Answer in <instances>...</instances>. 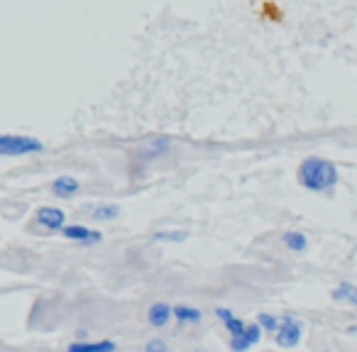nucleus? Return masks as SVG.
Here are the masks:
<instances>
[{
	"mask_svg": "<svg viewBox=\"0 0 357 352\" xmlns=\"http://www.w3.org/2000/svg\"><path fill=\"white\" fill-rule=\"evenodd\" d=\"M274 335H277L274 340H277L279 347H296L298 342H301L303 326L291 316V313H287V316L279 321V328H277V332H274Z\"/></svg>",
	"mask_w": 357,
	"mask_h": 352,
	"instance_id": "7ed1b4c3",
	"label": "nucleus"
},
{
	"mask_svg": "<svg viewBox=\"0 0 357 352\" xmlns=\"http://www.w3.org/2000/svg\"><path fill=\"white\" fill-rule=\"evenodd\" d=\"M45 144L37 137L27 135H0V157H27V154H40Z\"/></svg>",
	"mask_w": 357,
	"mask_h": 352,
	"instance_id": "f03ea898",
	"label": "nucleus"
},
{
	"mask_svg": "<svg viewBox=\"0 0 357 352\" xmlns=\"http://www.w3.org/2000/svg\"><path fill=\"white\" fill-rule=\"evenodd\" d=\"M284 245H287L291 252H303V250L308 247V240L303 233H296V230H289V233H284Z\"/></svg>",
	"mask_w": 357,
	"mask_h": 352,
	"instance_id": "ddd939ff",
	"label": "nucleus"
},
{
	"mask_svg": "<svg viewBox=\"0 0 357 352\" xmlns=\"http://www.w3.org/2000/svg\"><path fill=\"white\" fill-rule=\"evenodd\" d=\"M144 350L147 352H164L167 350V342L164 340H149L147 345H144Z\"/></svg>",
	"mask_w": 357,
	"mask_h": 352,
	"instance_id": "f3484780",
	"label": "nucleus"
},
{
	"mask_svg": "<svg viewBox=\"0 0 357 352\" xmlns=\"http://www.w3.org/2000/svg\"><path fill=\"white\" fill-rule=\"evenodd\" d=\"M296 176H298V184H301L306 191H313V194H328V191L335 189L337 179H340L335 164L328 162V159H321V157L303 159Z\"/></svg>",
	"mask_w": 357,
	"mask_h": 352,
	"instance_id": "f257e3e1",
	"label": "nucleus"
},
{
	"mask_svg": "<svg viewBox=\"0 0 357 352\" xmlns=\"http://www.w3.org/2000/svg\"><path fill=\"white\" fill-rule=\"evenodd\" d=\"M61 235H64L66 240H71V243H79V245H96V243H100V238H103L98 230L86 228V225H64V228H61Z\"/></svg>",
	"mask_w": 357,
	"mask_h": 352,
	"instance_id": "39448f33",
	"label": "nucleus"
},
{
	"mask_svg": "<svg viewBox=\"0 0 357 352\" xmlns=\"http://www.w3.org/2000/svg\"><path fill=\"white\" fill-rule=\"evenodd\" d=\"M262 328H259V323H248L245 326V330L240 332V335H235L233 340H230V350H250L252 345H257L259 340H262Z\"/></svg>",
	"mask_w": 357,
	"mask_h": 352,
	"instance_id": "423d86ee",
	"label": "nucleus"
},
{
	"mask_svg": "<svg viewBox=\"0 0 357 352\" xmlns=\"http://www.w3.org/2000/svg\"><path fill=\"white\" fill-rule=\"evenodd\" d=\"M52 189H54V194L59 196V199H71V196L79 194L81 184L74 179V176H59V179L52 184Z\"/></svg>",
	"mask_w": 357,
	"mask_h": 352,
	"instance_id": "1a4fd4ad",
	"label": "nucleus"
},
{
	"mask_svg": "<svg viewBox=\"0 0 357 352\" xmlns=\"http://www.w3.org/2000/svg\"><path fill=\"white\" fill-rule=\"evenodd\" d=\"M35 220L40 228L50 230V233H61V228L66 225V213L56 206H42L37 208Z\"/></svg>",
	"mask_w": 357,
	"mask_h": 352,
	"instance_id": "20e7f679",
	"label": "nucleus"
},
{
	"mask_svg": "<svg viewBox=\"0 0 357 352\" xmlns=\"http://www.w3.org/2000/svg\"><path fill=\"white\" fill-rule=\"evenodd\" d=\"M215 316H218V321L223 323L225 330H228L233 337H235V335H240V332L245 330V326H248V323L240 321V318L235 316V313L230 311V308H215Z\"/></svg>",
	"mask_w": 357,
	"mask_h": 352,
	"instance_id": "6e6552de",
	"label": "nucleus"
},
{
	"mask_svg": "<svg viewBox=\"0 0 357 352\" xmlns=\"http://www.w3.org/2000/svg\"><path fill=\"white\" fill-rule=\"evenodd\" d=\"M115 342L113 340H100V342H71L69 350L71 352H115Z\"/></svg>",
	"mask_w": 357,
	"mask_h": 352,
	"instance_id": "9b49d317",
	"label": "nucleus"
},
{
	"mask_svg": "<svg viewBox=\"0 0 357 352\" xmlns=\"http://www.w3.org/2000/svg\"><path fill=\"white\" fill-rule=\"evenodd\" d=\"M172 318H174V308L162 301L154 303V306L147 311V321H149V326H154V328H164Z\"/></svg>",
	"mask_w": 357,
	"mask_h": 352,
	"instance_id": "0eeeda50",
	"label": "nucleus"
},
{
	"mask_svg": "<svg viewBox=\"0 0 357 352\" xmlns=\"http://www.w3.org/2000/svg\"><path fill=\"white\" fill-rule=\"evenodd\" d=\"M333 298H335V301H347L357 308V286L350 282H342L340 286L333 289Z\"/></svg>",
	"mask_w": 357,
	"mask_h": 352,
	"instance_id": "f8f14e48",
	"label": "nucleus"
},
{
	"mask_svg": "<svg viewBox=\"0 0 357 352\" xmlns=\"http://www.w3.org/2000/svg\"><path fill=\"white\" fill-rule=\"evenodd\" d=\"M257 323H259V328H262L264 332H277V328H279V318L272 316V313H259Z\"/></svg>",
	"mask_w": 357,
	"mask_h": 352,
	"instance_id": "dca6fc26",
	"label": "nucleus"
},
{
	"mask_svg": "<svg viewBox=\"0 0 357 352\" xmlns=\"http://www.w3.org/2000/svg\"><path fill=\"white\" fill-rule=\"evenodd\" d=\"M174 321L181 323V326H196V323L204 321V313L194 306H176L174 308Z\"/></svg>",
	"mask_w": 357,
	"mask_h": 352,
	"instance_id": "9d476101",
	"label": "nucleus"
},
{
	"mask_svg": "<svg viewBox=\"0 0 357 352\" xmlns=\"http://www.w3.org/2000/svg\"><path fill=\"white\" fill-rule=\"evenodd\" d=\"M154 243H184L186 233H178V230H162V233L152 235Z\"/></svg>",
	"mask_w": 357,
	"mask_h": 352,
	"instance_id": "2eb2a0df",
	"label": "nucleus"
},
{
	"mask_svg": "<svg viewBox=\"0 0 357 352\" xmlns=\"http://www.w3.org/2000/svg\"><path fill=\"white\" fill-rule=\"evenodd\" d=\"M120 215V208L113 204H105V206H96L93 208V218L100 220V223H108V220H115Z\"/></svg>",
	"mask_w": 357,
	"mask_h": 352,
	"instance_id": "4468645a",
	"label": "nucleus"
}]
</instances>
